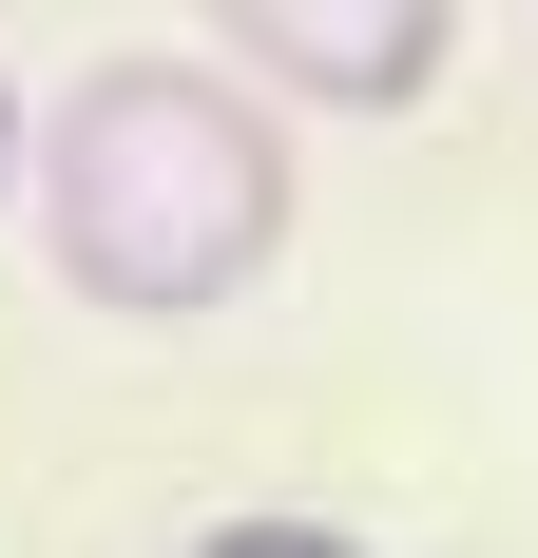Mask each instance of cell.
Instances as JSON below:
<instances>
[{"label":"cell","mask_w":538,"mask_h":558,"mask_svg":"<svg viewBox=\"0 0 538 558\" xmlns=\"http://www.w3.org/2000/svg\"><path fill=\"white\" fill-rule=\"evenodd\" d=\"M442 58H462L442 0H250L212 77H250V97H327V116H424Z\"/></svg>","instance_id":"2"},{"label":"cell","mask_w":538,"mask_h":558,"mask_svg":"<svg viewBox=\"0 0 538 558\" xmlns=\"http://www.w3.org/2000/svg\"><path fill=\"white\" fill-rule=\"evenodd\" d=\"M0 193H20V77H0Z\"/></svg>","instance_id":"4"},{"label":"cell","mask_w":538,"mask_h":558,"mask_svg":"<svg viewBox=\"0 0 538 558\" xmlns=\"http://www.w3.org/2000/svg\"><path fill=\"white\" fill-rule=\"evenodd\" d=\"M173 558H366L346 520H212V539H173Z\"/></svg>","instance_id":"3"},{"label":"cell","mask_w":538,"mask_h":558,"mask_svg":"<svg viewBox=\"0 0 538 558\" xmlns=\"http://www.w3.org/2000/svg\"><path fill=\"white\" fill-rule=\"evenodd\" d=\"M20 193H39V251L77 308L193 328V308L269 289V251H289V116L212 58H97L20 135Z\"/></svg>","instance_id":"1"}]
</instances>
